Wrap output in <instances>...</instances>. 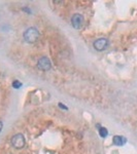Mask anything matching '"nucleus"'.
Wrapping results in <instances>:
<instances>
[{"instance_id":"obj_1","label":"nucleus","mask_w":137,"mask_h":154,"mask_svg":"<svg viewBox=\"0 0 137 154\" xmlns=\"http://www.w3.org/2000/svg\"><path fill=\"white\" fill-rule=\"evenodd\" d=\"M24 39L28 43H35L39 38V31L35 27H30L24 32Z\"/></svg>"},{"instance_id":"obj_2","label":"nucleus","mask_w":137,"mask_h":154,"mask_svg":"<svg viewBox=\"0 0 137 154\" xmlns=\"http://www.w3.org/2000/svg\"><path fill=\"white\" fill-rule=\"evenodd\" d=\"M26 144L25 138L22 134H17L11 138V145L14 146L16 149H22L24 148Z\"/></svg>"},{"instance_id":"obj_3","label":"nucleus","mask_w":137,"mask_h":154,"mask_svg":"<svg viewBox=\"0 0 137 154\" xmlns=\"http://www.w3.org/2000/svg\"><path fill=\"white\" fill-rule=\"evenodd\" d=\"M37 67L41 71H49L52 67V63L47 57H41L37 62Z\"/></svg>"},{"instance_id":"obj_4","label":"nucleus","mask_w":137,"mask_h":154,"mask_svg":"<svg viewBox=\"0 0 137 154\" xmlns=\"http://www.w3.org/2000/svg\"><path fill=\"white\" fill-rule=\"evenodd\" d=\"M71 25L74 29H81L84 25V16L81 13H74L71 18Z\"/></svg>"},{"instance_id":"obj_5","label":"nucleus","mask_w":137,"mask_h":154,"mask_svg":"<svg viewBox=\"0 0 137 154\" xmlns=\"http://www.w3.org/2000/svg\"><path fill=\"white\" fill-rule=\"evenodd\" d=\"M94 49L98 52H102V50L106 49L108 46V40L106 38H99V39L95 40L93 43Z\"/></svg>"},{"instance_id":"obj_6","label":"nucleus","mask_w":137,"mask_h":154,"mask_svg":"<svg viewBox=\"0 0 137 154\" xmlns=\"http://www.w3.org/2000/svg\"><path fill=\"white\" fill-rule=\"evenodd\" d=\"M112 143L117 146H123L126 143V138L122 136H114V139H112Z\"/></svg>"},{"instance_id":"obj_7","label":"nucleus","mask_w":137,"mask_h":154,"mask_svg":"<svg viewBox=\"0 0 137 154\" xmlns=\"http://www.w3.org/2000/svg\"><path fill=\"white\" fill-rule=\"evenodd\" d=\"M99 135H100L101 138H103V139L106 138L107 135H108L107 129H105V127H100V126H99Z\"/></svg>"},{"instance_id":"obj_8","label":"nucleus","mask_w":137,"mask_h":154,"mask_svg":"<svg viewBox=\"0 0 137 154\" xmlns=\"http://www.w3.org/2000/svg\"><path fill=\"white\" fill-rule=\"evenodd\" d=\"M21 86H22V83L19 80H14V82H13V87L16 88V90H19Z\"/></svg>"},{"instance_id":"obj_9","label":"nucleus","mask_w":137,"mask_h":154,"mask_svg":"<svg viewBox=\"0 0 137 154\" xmlns=\"http://www.w3.org/2000/svg\"><path fill=\"white\" fill-rule=\"evenodd\" d=\"M59 107L60 108H62V109H64V110H68V108L66 107V106H64L62 103H59Z\"/></svg>"},{"instance_id":"obj_10","label":"nucleus","mask_w":137,"mask_h":154,"mask_svg":"<svg viewBox=\"0 0 137 154\" xmlns=\"http://www.w3.org/2000/svg\"><path fill=\"white\" fill-rule=\"evenodd\" d=\"M2 127H3V123L0 121V133H1V131H2Z\"/></svg>"}]
</instances>
